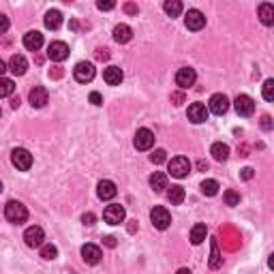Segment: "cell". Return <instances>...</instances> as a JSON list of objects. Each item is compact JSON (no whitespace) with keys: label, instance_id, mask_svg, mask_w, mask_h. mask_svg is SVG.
Wrapping results in <instances>:
<instances>
[{"label":"cell","instance_id":"25","mask_svg":"<svg viewBox=\"0 0 274 274\" xmlns=\"http://www.w3.org/2000/svg\"><path fill=\"white\" fill-rule=\"evenodd\" d=\"M184 197H186L184 188L178 186V184H174V186L170 188V191H167V202H170L172 206H180L182 202H184Z\"/></svg>","mask_w":274,"mask_h":274},{"label":"cell","instance_id":"2","mask_svg":"<svg viewBox=\"0 0 274 274\" xmlns=\"http://www.w3.org/2000/svg\"><path fill=\"white\" fill-rule=\"evenodd\" d=\"M11 163L13 167H18L20 172H28L32 167V154L26 148H15L11 152Z\"/></svg>","mask_w":274,"mask_h":274},{"label":"cell","instance_id":"9","mask_svg":"<svg viewBox=\"0 0 274 274\" xmlns=\"http://www.w3.org/2000/svg\"><path fill=\"white\" fill-rule=\"evenodd\" d=\"M154 133L150 131V128H140V131L135 133V140H133V144H135V148L137 150H150L152 146H154Z\"/></svg>","mask_w":274,"mask_h":274},{"label":"cell","instance_id":"23","mask_svg":"<svg viewBox=\"0 0 274 274\" xmlns=\"http://www.w3.org/2000/svg\"><path fill=\"white\" fill-rule=\"evenodd\" d=\"M150 186H152V191H154V193H163L165 188H170V186H167V176L163 172H154L150 176Z\"/></svg>","mask_w":274,"mask_h":274},{"label":"cell","instance_id":"4","mask_svg":"<svg viewBox=\"0 0 274 274\" xmlns=\"http://www.w3.org/2000/svg\"><path fill=\"white\" fill-rule=\"evenodd\" d=\"M167 167H170V174L174 178H186L191 172V161L186 156H174Z\"/></svg>","mask_w":274,"mask_h":274},{"label":"cell","instance_id":"43","mask_svg":"<svg viewBox=\"0 0 274 274\" xmlns=\"http://www.w3.org/2000/svg\"><path fill=\"white\" fill-rule=\"evenodd\" d=\"M262 128H266V131H270V128H272V118L270 116H264L262 118Z\"/></svg>","mask_w":274,"mask_h":274},{"label":"cell","instance_id":"29","mask_svg":"<svg viewBox=\"0 0 274 274\" xmlns=\"http://www.w3.org/2000/svg\"><path fill=\"white\" fill-rule=\"evenodd\" d=\"M202 193L208 197H214L218 193V182L216 180H204L202 182Z\"/></svg>","mask_w":274,"mask_h":274},{"label":"cell","instance_id":"37","mask_svg":"<svg viewBox=\"0 0 274 274\" xmlns=\"http://www.w3.org/2000/svg\"><path fill=\"white\" fill-rule=\"evenodd\" d=\"M9 26H11V22H9V18H6L4 13H0V34H4L6 30H9Z\"/></svg>","mask_w":274,"mask_h":274},{"label":"cell","instance_id":"35","mask_svg":"<svg viewBox=\"0 0 274 274\" xmlns=\"http://www.w3.org/2000/svg\"><path fill=\"white\" fill-rule=\"evenodd\" d=\"M165 158H167V152H165V150H161V148H156V150L150 154V161L154 163V165H161V163H165Z\"/></svg>","mask_w":274,"mask_h":274},{"label":"cell","instance_id":"51","mask_svg":"<svg viewBox=\"0 0 274 274\" xmlns=\"http://www.w3.org/2000/svg\"><path fill=\"white\" fill-rule=\"evenodd\" d=\"M0 116H2V110H0Z\"/></svg>","mask_w":274,"mask_h":274},{"label":"cell","instance_id":"6","mask_svg":"<svg viewBox=\"0 0 274 274\" xmlns=\"http://www.w3.org/2000/svg\"><path fill=\"white\" fill-rule=\"evenodd\" d=\"M124 216H126V212L122 206H118V204H112L103 210V220L108 225H120L124 220Z\"/></svg>","mask_w":274,"mask_h":274},{"label":"cell","instance_id":"48","mask_svg":"<svg viewBox=\"0 0 274 274\" xmlns=\"http://www.w3.org/2000/svg\"><path fill=\"white\" fill-rule=\"evenodd\" d=\"M105 244H108V246H116V240H114L112 236H108V238H105Z\"/></svg>","mask_w":274,"mask_h":274},{"label":"cell","instance_id":"27","mask_svg":"<svg viewBox=\"0 0 274 274\" xmlns=\"http://www.w3.org/2000/svg\"><path fill=\"white\" fill-rule=\"evenodd\" d=\"M206 236H208V230H206V225L204 223H197L193 225V230H191V242L197 246V244H202V242L206 240Z\"/></svg>","mask_w":274,"mask_h":274},{"label":"cell","instance_id":"12","mask_svg":"<svg viewBox=\"0 0 274 274\" xmlns=\"http://www.w3.org/2000/svg\"><path fill=\"white\" fill-rule=\"evenodd\" d=\"M195 80H197L195 68H191V66H182V68H178V73H176V84H178L182 90L191 88L193 84H195Z\"/></svg>","mask_w":274,"mask_h":274},{"label":"cell","instance_id":"47","mask_svg":"<svg viewBox=\"0 0 274 274\" xmlns=\"http://www.w3.org/2000/svg\"><path fill=\"white\" fill-rule=\"evenodd\" d=\"M197 170L206 172V170H208V163H206V161H197Z\"/></svg>","mask_w":274,"mask_h":274},{"label":"cell","instance_id":"46","mask_svg":"<svg viewBox=\"0 0 274 274\" xmlns=\"http://www.w3.org/2000/svg\"><path fill=\"white\" fill-rule=\"evenodd\" d=\"M6 68H9V66H6V62H4L2 58H0V78H2V75L6 73Z\"/></svg>","mask_w":274,"mask_h":274},{"label":"cell","instance_id":"34","mask_svg":"<svg viewBox=\"0 0 274 274\" xmlns=\"http://www.w3.org/2000/svg\"><path fill=\"white\" fill-rule=\"evenodd\" d=\"M264 98L266 101H274V80L264 82Z\"/></svg>","mask_w":274,"mask_h":274},{"label":"cell","instance_id":"21","mask_svg":"<svg viewBox=\"0 0 274 274\" xmlns=\"http://www.w3.org/2000/svg\"><path fill=\"white\" fill-rule=\"evenodd\" d=\"M131 39H133V30H131V26L118 24L116 28H114V41H116V43H128Z\"/></svg>","mask_w":274,"mask_h":274},{"label":"cell","instance_id":"8","mask_svg":"<svg viewBox=\"0 0 274 274\" xmlns=\"http://www.w3.org/2000/svg\"><path fill=\"white\" fill-rule=\"evenodd\" d=\"M48 58L54 62H62L68 58V45L64 41H52L48 45Z\"/></svg>","mask_w":274,"mask_h":274},{"label":"cell","instance_id":"30","mask_svg":"<svg viewBox=\"0 0 274 274\" xmlns=\"http://www.w3.org/2000/svg\"><path fill=\"white\" fill-rule=\"evenodd\" d=\"M41 257L45 262H54L58 257V248L54 244H41Z\"/></svg>","mask_w":274,"mask_h":274},{"label":"cell","instance_id":"7","mask_svg":"<svg viewBox=\"0 0 274 274\" xmlns=\"http://www.w3.org/2000/svg\"><path fill=\"white\" fill-rule=\"evenodd\" d=\"M94 64L92 62H78L73 68V78L78 80L80 84H88L94 80Z\"/></svg>","mask_w":274,"mask_h":274},{"label":"cell","instance_id":"11","mask_svg":"<svg viewBox=\"0 0 274 274\" xmlns=\"http://www.w3.org/2000/svg\"><path fill=\"white\" fill-rule=\"evenodd\" d=\"M208 108H206L204 103H191L188 105V112H186V116H188V120H191L193 124H202V122H206L208 120Z\"/></svg>","mask_w":274,"mask_h":274},{"label":"cell","instance_id":"10","mask_svg":"<svg viewBox=\"0 0 274 274\" xmlns=\"http://www.w3.org/2000/svg\"><path fill=\"white\" fill-rule=\"evenodd\" d=\"M227 110H230V98H227L225 94H212L210 96V103H208V112L216 114V116H223V114H227Z\"/></svg>","mask_w":274,"mask_h":274},{"label":"cell","instance_id":"44","mask_svg":"<svg viewBox=\"0 0 274 274\" xmlns=\"http://www.w3.org/2000/svg\"><path fill=\"white\" fill-rule=\"evenodd\" d=\"M172 101L176 103V105H180L182 101H184V94H182V92H174V94H172Z\"/></svg>","mask_w":274,"mask_h":274},{"label":"cell","instance_id":"49","mask_svg":"<svg viewBox=\"0 0 274 274\" xmlns=\"http://www.w3.org/2000/svg\"><path fill=\"white\" fill-rule=\"evenodd\" d=\"M176 274H193V272H191V270H188V268H180V270H178Z\"/></svg>","mask_w":274,"mask_h":274},{"label":"cell","instance_id":"32","mask_svg":"<svg viewBox=\"0 0 274 274\" xmlns=\"http://www.w3.org/2000/svg\"><path fill=\"white\" fill-rule=\"evenodd\" d=\"M220 264H223V260H220V255H218V244H216V240H212V257H210V268H212V270H218V268H220Z\"/></svg>","mask_w":274,"mask_h":274},{"label":"cell","instance_id":"42","mask_svg":"<svg viewBox=\"0 0 274 274\" xmlns=\"http://www.w3.org/2000/svg\"><path fill=\"white\" fill-rule=\"evenodd\" d=\"M124 11H126L128 15H137V11H140V9H137V4H133V2H126V4H124Z\"/></svg>","mask_w":274,"mask_h":274},{"label":"cell","instance_id":"14","mask_svg":"<svg viewBox=\"0 0 274 274\" xmlns=\"http://www.w3.org/2000/svg\"><path fill=\"white\" fill-rule=\"evenodd\" d=\"M24 240H26V244L30 248H36V246H41L43 244V240H45V232L41 230V227H28V230L24 232Z\"/></svg>","mask_w":274,"mask_h":274},{"label":"cell","instance_id":"13","mask_svg":"<svg viewBox=\"0 0 274 274\" xmlns=\"http://www.w3.org/2000/svg\"><path fill=\"white\" fill-rule=\"evenodd\" d=\"M184 24H186L188 30L197 32V30H202L206 26V15L200 9H191V11L186 13V18H184Z\"/></svg>","mask_w":274,"mask_h":274},{"label":"cell","instance_id":"16","mask_svg":"<svg viewBox=\"0 0 274 274\" xmlns=\"http://www.w3.org/2000/svg\"><path fill=\"white\" fill-rule=\"evenodd\" d=\"M96 195H98V200L110 202V200H114V197L118 195V188H116V184H114L112 180H101V182H98V186H96Z\"/></svg>","mask_w":274,"mask_h":274},{"label":"cell","instance_id":"22","mask_svg":"<svg viewBox=\"0 0 274 274\" xmlns=\"http://www.w3.org/2000/svg\"><path fill=\"white\" fill-rule=\"evenodd\" d=\"M45 28H50V30H58L60 26H62V13H60L58 9H52L45 13Z\"/></svg>","mask_w":274,"mask_h":274},{"label":"cell","instance_id":"33","mask_svg":"<svg viewBox=\"0 0 274 274\" xmlns=\"http://www.w3.org/2000/svg\"><path fill=\"white\" fill-rule=\"evenodd\" d=\"M223 200L227 206H238L240 204V193L234 191V188H227V191L223 193Z\"/></svg>","mask_w":274,"mask_h":274},{"label":"cell","instance_id":"39","mask_svg":"<svg viewBox=\"0 0 274 274\" xmlns=\"http://www.w3.org/2000/svg\"><path fill=\"white\" fill-rule=\"evenodd\" d=\"M94 56H96V60H110V50H105V48H98Z\"/></svg>","mask_w":274,"mask_h":274},{"label":"cell","instance_id":"31","mask_svg":"<svg viewBox=\"0 0 274 274\" xmlns=\"http://www.w3.org/2000/svg\"><path fill=\"white\" fill-rule=\"evenodd\" d=\"M15 90V84L13 80H6V78H0V98L2 96H11Z\"/></svg>","mask_w":274,"mask_h":274},{"label":"cell","instance_id":"1","mask_svg":"<svg viewBox=\"0 0 274 274\" xmlns=\"http://www.w3.org/2000/svg\"><path fill=\"white\" fill-rule=\"evenodd\" d=\"M4 216H6L9 223L22 225V223H26V218H28V210H26L24 204L11 200V202H6V206H4Z\"/></svg>","mask_w":274,"mask_h":274},{"label":"cell","instance_id":"36","mask_svg":"<svg viewBox=\"0 0 274 274\" xmlns=\"http://www.w3.org/2000/svg\"><path fill=\"white\" fill-rule=\"evenodd\" d=\"M114 6H116V2H112V0H105V2H103V0H98V2H96L98 11H112Z\"/></svg>","mask_w":274,"mask_h":274},{"label":"cell","instance_id":"26","mask_svg":"<svg viewBox=\"0 0 274 274\" xmlns=\"http://www.w3.org/2000/svg\"><path fill=\"white\" fill-rule=\"evenodd\" d=\"M260 20L264 22L266 26H272L274 24V6L270 4V2H264V4H260Z\"/></svg>","mask_w":274,"mask_h":274},{"label":"cell","instance_id":"17","mask_svg":"<svg viewBox=\"0 0 274 274\" xmlns=\"http://www.w3.org/2000/svg\"><path fill=\"white\" fill-rule=\"evenodd\" d=\"M30 105H32V108H45V105H48V98H50V94H48V90H45L43 86H34L32 90H30Z\"/></svg>","mask_w":274,"mask_h":274},{"label":"cell","instance_id":"18","mask_svg":"<svg viewBox=\"0 0 274 274\" xmlns=\"http://www.w3.org/2000/svg\"><path fill=\"white\" fill-rule=\"evenodd\" d=\"M24 48L30 52H39L43 48V34L39 30H30V32L24 34Z\"/></svg>","mask_w":274,"mask_h":274},{"label":"cell","instance_id":"41","mask_svg":"<svg viewBox=\"0 0 274 274\" xmlns=\"http://www.w3.org/2000/svg\"><path fill=\"white\" fill-rule=\"evenodd\" d=\"M90 103L96 105V108H98V105H103V96L98 94V92H90Z\"/></svg>","mask_w":274,"mask_h":274},{"label":"cell","instance_id":"19","mask_svg":"<svg viewBox=\"0 0 274 274\" xmlns=\"http://www.w3.org/2000/svg\"><path fill=\"white\" fill-rule=\"evenodd\" d=\"M103 80H105V84H110V86H120L124 80V73L120 66H108L103 71Z\"/></svg>","mask_w":274,"mask_h":274},{"label":"cell","instance_id":"5","mask_svg":"<svg viewBox=\"0 0 274 274\" xmlns=\"http://www.w3.org/2000/svg\"><path fill=\"white\" fill-rule=\"evenodd\" d=\"M234 108H236V112H238V116L248 118V116H253L255 114V101L248 94H238L236 96V101H234Z\"/></svg>","mask_w":274,"mask_h":274},{"label":"cell","instance_id":"45","mask_svg":"<svg viewBox=\"0 0 274 274\" xmlns=\"http://www.w3.org/2000/svg\"><path fill=\"white\" fill-rule=\"evenodd\" d=\"M20 105H22V101H20V96H13V98H11V108H13V110H18V108H20Z\"/></svg>","mask_w":274,"mask_h":274},{"label":"cell","instance_id":"50","mask_svg":"<svg viewBox=\"0 0 274 274\" xmlns=\"http://www.w3.org/2000/svg\"><path fill=\"white\" fill-rule=\"evenodd\" d=\"M0 191H2V182H0Z\"/></svg>","mask_w":274,"mask_h":274},{"label":"cell","instance_id":"3","mask_svg":"<svg viewBox=\"0 0 274 274\" xmlns=\"http://www.w3.org/2000/svg\"><path fill=\"white\" fill-rule=\"evenodd\" d=\"M150 220L156 230H167V227L172 225V214L163 206H154V208L150 210Z\"/></svg>","mask_w":274,"mask_h":274},{"label":"cell","instance_id":"15","mask_svg":"<svg viewBox=\"0 0 274 274\" xmlns=\"http://www.w3.org/2000/svg\"><path fill=\"white\" fill-rule=\"evenodd\" d=\"M101 257H103V253L96 244H84L82 246V260L88 266H96L98 262H101Z\"/></svg>","mask_w":274,"mask_h":274},{"label":"cell","instance_id":"28","mask_svg":"<svg viewBox=\"0 0 274 274\" xmlns=\"http://www.w3.org/2000/svg\"><path fill=\"white\" fill-rule=\"evenodd\" d=\"M163 11L170 15V18H178V15L182 13V2L180 0H165Z\"/></svg>","mask_w":274,"mask_h":274},{"label":"cell","instance_id":"40","mask_svg":"<svg viewBox=\"0 0 274 274\" xmlns=\"http://www.w3.org/2000/svg\"><path fill=\"white\" fill-rule=\"evenodd\" d=\"M94 220H96V216L92 214V212H86V214L82 216V223L84 225H94Z\"/></svg>","mask_w":274,"mask_h":274},{"label":"cell","instance_id":"24","mask_svg":"<svg viewBox=\"0 0 274 274\" xmlns=\"http://www.w3.org/2000/svg\"><path fill=\"white\" fill-rule=\"evenodd\" d=\"M210 154L216 158V161H227L230 158V146L227 144H223V142H216V144H212V148H210Z\"/></svg>","mask_w":274,"mask_h":274},{"label":"cell","instance_id":"20","mask_svg":"<svg viewBox=\"0 0 274 274\" xmlns=\"http://www.w3.org/2000/svg\"><path fill=\"white\" fill-rule=\"evenodd\" d=\"M6 66H9V71H11L13 75H24V73L28 71V60L22 56V54H13Z\"/></svg>","mask_w":274,"mask_h":274},{"label":"cell","instance_id":"38","mask_svg":"<svg viewBox=\"0 0 274 274\" xmlns=\"http://www.w3.org/2000/svg\"><path fill=\"white\" fill-rule=\"evenodd\" d=\"M253 176H255L253 167H244V170H242V172H240V178H242V180H250V178H253Z\"/></svg>","mask_w":274,"mask_h":274}]
</instances>
